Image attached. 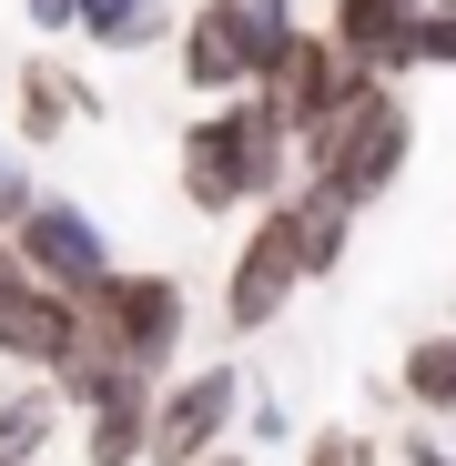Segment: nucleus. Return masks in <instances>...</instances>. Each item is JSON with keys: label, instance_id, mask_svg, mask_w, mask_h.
<instances>
[{"label": "nucleus", "instance_id": "nucleus-1", "mask_svg": "<svg viewBox=\"0 0 456 466\" xmlns=\"http://www.w3.org/2000/svg\"><path fill=\"white\" fill-rule=\"evenodd\" d=\"M173 173H183V203H193L203 223L264 213V203L294 183V142H284V122H274L264 92H234V102H203V112L183 122Z\"/></svg>", "mask_w": 456, "mask_h": 466}, {"label": "nucleus", "instance_id": "nucleus-2", "mask_svg": "<svg viewBox=\"0 0 456 466\" xmlns=\"http://www.w3.org/2000/svg\"><path fill=\"white\" fill-rule=\"evenodd\" d=\"M304 163V183H325L335 203H386L396 183H406V163H416V102H406V82H365L315 142L294 152Z\"/></svg>", "mask_w": 456, "mask_h": 466}, {"label": "nucleus", "instance_id": "nucleus-3", "mask_svg": "<svg viewBox=\"0 0 456 466\" xmlns=\"http://www.w3.org/2000/svg\"><path fill=\"white\" fill-rule=\"evenodd\" d=\"M82 335H92L122 375L163 385V375L183 365V345H193V284L163 274V264H112V274L82 294Z\"/></svg>", "mask_w": 456, "mask_h": 466}, {"label": "nucleus", "instance_id": "nucleus-4", "mask_svg": "<svg viewBox=\"0 0 456 466\" xmlns=\"http://www.w3.org/2000/svg\"><path fill=\"white\" fill-rule=\"evenodd\" d=\"M234 416H244V365H234V355L173 365L163 385H152L142 466H193V456H213V446H234Z\"/></svg>", "mask_w": 456, "mask_h": 466}, {"label": "nucleus", "instance_id": "nucleus-5", "mask_svg": "<svg viewBox=\"0 0 456 466\" xmlns=\"http://www.w3.org/2000/svg\"><path fill=\"white\" fill-rule=\"evenodd\" d=\"M11 254H21V274H41L51 294H71V304H82L122 254H112V233H102V213L92 203H71V193H31L21 213H11Z\"/></svg>", "mask_w": 456, "mask_h": 466}, {"label": "nucleus", "instance_id": "nucleus-6", "mask_svg": "<svg viewBox=\"0 0 456 466\" xmlns=\"http://www.w3.org/2000/svg\"><path fill=\"white\" fill-rule=\"evenodd\" d=\"M294 294H304V274H294V244H284V213L264 203L254 213V233L234 244V264H223V294H213V315H223V335H284V315H294Z\"/></svg>", "mask_w": 456, "mask_h": 466}, {"label": "nucleus", "instance_id": "nucleus-7", "mask_svg": "<svg viewBox=\"0 0 456 466\" xmlns=\"http://www.w3.org/2000/svg\"><path fill=\"white\" fill-rule=\"evenodd\" d=\"M254 92L274 102V122H284V142L304 152V142H315V132H325V122H335V112H345V102L365 92V71H355V61H345V51H335V41H325L315 21H304V31H294V51H284V61L264 71Z\"/></svg>", "mask_w": 456, "mask_h": 466}, {"label": "nucleus", "instance_id": "nucleus-8", "mask_svg": "<svg viewBox=\"0 0 456 466\" xmlns=\"http://www.w3.org/2000/svg\"><path fill=\"white\" fill-rule=\"evenodd\" d=\"M71 345H82V304L11 264V274H0V365H11V375H51Z\"/></svg>", "mask_w": 456, "mask_h": 466}, {"label": "nucleus", "instance_id": "nucleus-9", "mask_svg": "<svg viewBox=\"0 0 456 466\" xmlns=\"http://www.w3.org/2000/svg\"><path fill=\"white\" fill-rule=\"evenodd\" d=\"M102 112H112V92H92V71H71L51 51H31L11 71V142L21 152H51L71 122H102Z\"/></svg>", "mask_w": 456, "mask_h": 466}, {"label": "nucleus", "instance_id": "nucleus-10", "mask_svg": "<svg viewBox=\"0 0 456 466\" xmlns=\"http://www.w3.org/2000/svg\"><path fill=\"white\" fill-rule=\"evenodd\" d=\"M365 82H416V0H325V21H315Z\"/></svg>", "mask_w": 456, "mask_h": 466}, {"label": "nucleus", "instance_id": "nucleus-11", "mask_svg": "<svg viewBox=\"0 0 456 466\" xmlns=\"http://www.w3.org/2000/svg\"><path fill=\"white\" fill-rule=\"evenodd\" d=\"M173 61H183V92H203V102L254 92V61H244V31H234V0H193V11L173 21Z\"/></svg>", "mask_w": 456, "mask_h": 466}, {"label": "nucleus", "instance_id": "nucleus-12", "mask_svg": "<svg viewBox=\"0 0 456 466\" xmlns=\"http://www.w3.org/2000/svg\"><path fill=\"white\" fill-rule=\"evenodd\" d=\"M274 213H284V244H294V274H304V284L345 274V254H355V223H365L355 203H335L325 183H304V173H294V183L274 193Z\"/></svg>", "mask_w": 456, "mask_h": 466}, {"label": "nucleus", "instance_id": "nucleus-13", "mask_svg": "<svg viewBox=\"0 0 456 466\" xmlns=\"http://www.w3.org/2000/svg\"><path fill=\"white\" fill-rule=\"evenodd\" d=\"M142 436H152V385L112 375L102 406H82V466H142Z\"/></svg>", "mask_w": 456, "mask_h": 466}, {"label": "nucleus", "instance_id": "nucleus-14", "mask_svg": "<svg viewBox=\"0 0 456 466\" xmlns=\"http://www.w3.org/2000/svg\"><path fill=\"white\" fill-rule=\"evenodd\" d=\"M61 426H71V406L51 396V375H21L11 396H0V466H51Z\"/></svg>", "mask_w": 456, "mask_h": 466}, {"label": "nucleus", "instance_id": "nucleus-15", "mask_svg": "<svg viewBox=\"0 0 456 466\" xmlns=\"http://www.w3.org/2000/svg\"><path fill=\"white\" fill-rule=\"evenodd\" d=\"M396 396H406L426 426H446V416H456V325L406 345V365H396Z\"/></svg>", "mask_w": 456, "mask_h": 466}, {"label": "nucleus", "instance_id": "nucleus-16", "mask_svg": "<svg viewBox=\"0 0 456 466\" xmlns=\"http://www.w3.org/2000/svg\"><path fill=\"white\" fill-rule=\"evenodd\" d=\"M234 31H244V61H254V82L294 51V31H304V0H234Z\"/></svg>", "mask_w": 456, "mask_h": 466}, {"label": "nucleus", "instance_id": "nucleus-17", "mask_svg": "<svg viewBox=\"0 0 456 466\" xmlns=\"http://www.w3.org/2000/svg\"><path fill=\"white\" fill-rule=\"evenodd\" d=\"M284 436H294V406H284V385H254V375H244V416H234V446H244V456H274Z\"/></svg>", "mask_w": 456, "mask_h": 466}, {"label": "nucleus", "instance_id": "nucleus-18", "mask_svg": "<svg viewBox=\"0 0 456 466\" xmlns=\"http://www.w3.org/2000/svg\"><path fill=\"white\" fill-rule=\"evenodd\" d=\"M416 71H456V0H416Z\"/></svg>", "mask_w": 456, "mask_h": 466}, {"label": "nucleus", "instance_id": "nucleus-19", "mask_svg": "<svg viewBox=\"0 0 456 466\" xmlns=\"http://www.w3.org/2000/svg\"><path fill=\"white\" fill-rule=\"evenodd\" d=\"M304 466H386V446H375L365 426H315L304 436Z\"/></svg>", "mask_w": 456, "mask_h": 466}, {"label": "nucleus", "instance_id": "nucleus-20", "mask_svg": "<svg viewBox=\"0 0 456 466\" xmlns=\"http://www.w3.org/2000/svg\"><path fill=\"white\" fill-rule=\"evenodd\" d=\"M31 193H41V173H31V152H21L11 132H0V223H11V213H21Z\"/></svg>", "mask_w": 456, "mask_h": 466}, {"label": "nucleus", "instance_id": "nucleus-21", "mask_svg": "<svg viewBox=\"0 0 456 466\" xmlns=\"http://www.w3.org/2000/svg\"><path fill=\"white\" fill-rule=\"evenodd\" d=\"M396 466H456V446H446L436 426H406V446H396Z\"/></svg>", "mask_w": 456, "mask_h": 466}, {"label": "nucleus", "instance_id": "nucleus-22", "mask_svg": "<svg viewBox=\"0 0 456 466\" xmlns=\"http://www.w3.org/2000/svg\"><path fill=\"white\" fill-rule=\"evenodd\" d=\"M71 11H82V0H21V21H31L41 41H71Z\"/></svg>", "mask_w": 456, "mask_h": 466}, {"label": "nucleus", "instance_id": "nucleus-23", "mask_svg": "<svg viewBox=\"0 0 456 466\" xmlns=\"http://www.w3.org/2000/svg\"><path fill=\"white\" fill-rule=\"evenodd\" d=\"M193 466H264V456H244V446H213V456H193Z\"/></svg>", "mask_w": 456, "mask_h": 466}, {"label": "nucleus", "instance_id": "nucleus-24", "mask_svg": "<svg viewBox=\"0 0 456 466\" xmlns=\"http://www.w3.org/2000/svg\"><path fill=\"white\" fill-rule=\"evenodd\" d=\"M11 264H21V254H11V223H0V274H11Z\"/></svg>", "mask_w": 456, "mask_h": 466}, {"label": "nucleus", "instance_id": "nucleus-25", "mask_svg": "<svg viewBox=\"0 0 456 466\" xmlns=\"http://www.w3.org/2000/svg\"><path fill=\"white\" fill-rule=\"evenodd\" d=\"M446 325H456V315H446Z\"/></svg>", "mask_w": 456, "mask_h": 466}]
</instances>
